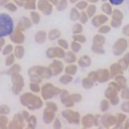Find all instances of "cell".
<instances>
[{
  "label": "cell",
  "instance_id": "6da1fadb",
  "mask_svg": "<svg viewBox=\"0 0 129 129\" xmlns=\"http://www.w3.org/2000/svg\"><path fill=\"white\" fill-rule=\"evenodd\" d=\"M14 29V21L6 13H0V37L8 36Z\"/></svg>",
  "mask_w": 129,
  "mask_h": 129
},
{
  "label": "cell",
  "instance_id": "7a4b0ae2",
  "mask_svg": "<svg viewBox=\"0 0 129 129\" xmlns=\"http://www.w3.org/2000/svg\"><path fill=\"white\" fill-rule=\"evenodd\" d=\"M109 1H110V3L113 4V5H120V4L123 3L124 0H109Z\"/></svg>",
  "mask_w": 129,
  "mask_h": 129
}]
</instances>
